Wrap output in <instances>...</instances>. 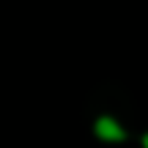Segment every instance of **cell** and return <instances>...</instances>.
Listing matches in <instances>:
<instances>
[{
    "instance_id": "obj_1",
    "label": "cell",
    "mask_w": 148,
    "mask_h": 148,
    "mask_svg": "<svg viewBox=\"0 0 148 148\" xmlns=\"http://www.w3.org/2000/svg\"><path fill=\"white\" fill-rule=\"evenodd\" d=\"M96 134L101 140H123V129L118 126L112 118H99L96 121Z\"/></svg>"
},
{
    "instance_id": "obj_2",
    "label": "cell",
    "mask_w": 148,
    "mask_h": 148,
    "mask_svg": "<svg viewBox=\"0 0 148 148\" xmlns=\"http://www.w3.org/2000/svg\"><path fill=\"white\" fill-rule=\"evenodd\" d=\"M143 145H145V148H148V134H145V137H143Z\"/></svg>"
}]
</instances>
